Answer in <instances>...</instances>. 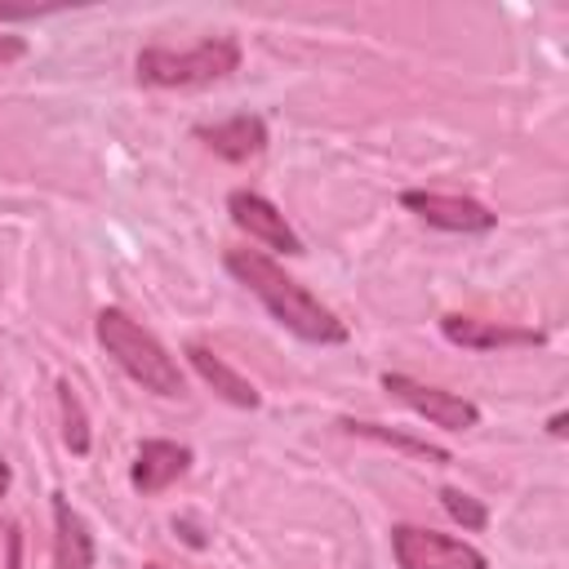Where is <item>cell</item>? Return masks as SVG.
I'll return each mask as SVG.
<instances>
[{
	"mask_svg": "<svg viewBox=\"0 0 569 569\" xmlns=\"http://www.w3.org/2000/svg\"><path fill=\"white\" fill-rule=\"evenodd\" d=\"M222 262H227V271L271 311V320L284 325L293 338L316 342V347H338V342L351 338V329H347L311 289H302L271 253H262V249H227Z\"/></svg>",
	"mask_w": 569,
	"mask_h": 569,
	"instance_id": "obj_1",
	"label": "cell"
},
{
	"mask_svg": "<svg viewBox=\"0 0 569 569\" xmlns=\"http://www.w3.org/2000/svg\"><path fill=\"white\" fill-rule=\"evenodd\" d=\"M93 333H98V342H102V351L142 387V391H156V396H182V369H178V360L169 356V347L151 333V329H142L129 311H120V307H102L98 311V320H93Z\"/></svg>",
	"mask_w": 569,
	"mask_h": 569,
	"instance_id": "obj_2",
	"label": "cell"
},
{
	"mask_svg": "<svg viewBox=\"0 0 569 569\" xmlns=\"http://www.w3.org/2000/svg\"><path fill=\"white\" fill-rule=\"evenodd\" d=\"M138 80L156 84V89H200V84H218L240 67V44L231 36H209L196 40L191 49H164L151 44L138 53Z\"/></svg>",
	"mask_w": 569,
	"mask_h": 569,
	"instance_id": "obj_3",
	"label": "cell"
},
{
	"mask_svg": "<svg viewBox=\"0 0 569 569\" xmlns=\"http://www.w3.org/2000/svg\"><path fill=\"white\" fill-rule=\"evenodd\" d=\"M382 391L391 400H400L405 409H413L418 418H427L431 427H440V431H471V427H480V405L467 400V396H458V391L418 382V378L396 373V369L382 373Z\"/></svg>",
	"mask_w": 569,
	"mask_h": 569,
	"instance_id": "obj_4",
	"label": "cell"
},
{
	"mask_svg": "<svg viewBox=\"0 0 569 569\" xmlns=\"http://www.w3.org/2000/svg\"><path fill=\"white\" fill-rule=\"evenodd\" d=\"M391 551L400 569H489V560L471 542L422 529V525H396Z\"/></svg>",
	"mask_w": 569,
	"mask_h": 569,
	"instance_id": "obj_5",
	"label": "cell"
},
{
	"mask_svg": "<svg viewBox=\"0 0 569 569\" xmlns=\"http://www.w3.org/2000/svg\"><path fill=\"white\" fill-rule=\"evenodd\" d=\"M400 204L418 213L427 227L440 231H462V236H485L498 227V213H489L480 200L467 196H445V191H400Z\"/></svg>",
	"mask_w": 569,
	"mask_h": 569,
	"instance_id": "obj_6",
	"label": "cell"
},
{
	"mask_svg": "<svg viewBox=\"0 0 569 569\" xmlns=\"http://www.w3.org/2000/svg\"><path fill=\"white\" fill-rule=\"evenodd\" d=\"M440 333L453 342V347H467V351H507V347H542L547 333L533 329V325H507V320H480V316H440Z\"/></svg>",
	"mask_w": 569,
	"mask_h": 569,
	"instance_id": "obj_7",
	"label": "cell"
},
{
	"mask_svg": "<svg viewBox=\"0 0 569 569\" xmlns=\"http://www.w3.org/2000/svg\"><path fill=\"white\" fill-rule=\"evenodd\" d=\"M227 213H231V222H236L240 231H249V240H258V244H267V249H276V253H302L298 231L284 222V213H280L267 196L240 187V191L227 196Z\"/></svg>",
	"mask_w": 569,
	"mask_h": 569,
	"instance_id": "obj_8",
	"label": "cell"
},
{
	"mask_svg": "<svg viewBox=\"0 0 569 569\" xmlns=\"http://www.w3.org/2000/svg\"><path fill=\"white\" fill-rule=\"evenodd\" d=\"M196 138H200L213 156H222V160H231V164H244V160H253V156L267 151V120L240 111V116H227V120H218V124H200Z\"/></svg>",
	"mask_w": 569,
	"mask_h": 569,
	"instance_id": "obj_9",
	"label": "cell"
},
{
	"mask_svg": "<svg viewBox=\"0 0 569 569\" xmlns=\"http://www.w3.org/2000/svg\"><path fill=\"white\" fill-rule=\"evenodd\" d=\"M191 471V449L187 445H173V440H142L138 445V458H133V489L142 498H156L160 489H169L178 476Z\"/></svg>",
	"mask_w": 569,
	"mask_h": 569,
	"instance_id": "obj_10",
	"label": "cell"
},
{
	"mask_svg": "<svg viewBox=\"0 0 569 569\" xmlns=\"http://www.w3.org/2000/svg\"><path fill=\"white\" fill-rule=\"evenodd\" d=\"M53 569H93V533L67 493H53Z\"/></svg>",
	"mask_w": 569,
	"mask_h": 569,
	"instance_id": "obj_11",
	"label": "cell"
},
{
	"mask_svg": "<svg viewBox=\"0 0 569 569\" xmlns=\"http://www.w3.org/2000/svg\"><path fill=\"white\" fill-rule=\"evenodd\" d=\"M187 360H191V369L227 400V405H236V409H258L262 405V396H258V387L244 378V373H236L218 351H209L204 342H187Z\"/></svg>",
	"mask_w": 569,
	"mask_h": 569,
	"instance_id": "obj_12",
	"label": "cell"
},
{
	"mask_svg": "<svg viewBox=\"0 0 569 569\" xmlns=\"http://www.w3.org/2000/svg\"><path fill=\"white\" fill-rule=\"evenodd\" d=\"M338 427H347L351 436H365V440H378V445H391V449H405V453H413V458H427V462H449V453L440 449V445H431V440H418V436H405V431H391V427H382V422H369V418H342Z\"/></svg>",
	"mask_w": 569,
	"mask_h": 569,
	"instance_id": "obj_13",
	"label": "cell"
},
{
	"mask_svg": "<svg viewBox=\"0 0 569 569\" xmlns=\"http://www.w3.org/2000/svg\"><path fill=\"white\" fill-rule=\"evenodd\" d=\"M58 409H62V440L71 453H89V418H84V405L76 396V387L62 378L58 382Z\"/></svg>",
	"mask_w": 569,
	"mask_h": 569,
	"instance_id": "obj_14",
	"label": "cell"
},
{
	"mask_svg": "<svg viewBox=\"0 0 569 569\" xmlns=\"http://www.w3.org/2000/svg\"><path fill=\"white\" fill-rule=\"evenodd\" d=\"M440 507L462 525V529H485V520H489V511H485V502L480 498H471V493H462V489H440Z\"/></svg>",
	"mask_w": 569,
	"mask_h": 569,
	"instance_id": "obj_15",
	"label": "cell"
},
{
	"mask_svg": "<svg viewBox=\"0 0 569 569\" xmlns=\"http://www.w3.org/2000/svg\"><path fill=\"white\" fill-rule=\"evenodd\" d=\"M22 53H27V40H22V36L0 31V67H4V62H18Z\"/></svg>",
	"mask_w": 569,
	"mask_h": 569,
	"instance_id": "obj_16",
	"label": "cell"
},
{
	"mask_svg": "<svg viewBox=\"0 0 569 569\" xmlns=\"http://www.w3.org/2000/svg\"><path fill=\"white\" fill-rule=\"evenodd\" d=\"M4 569H22V538L9 529V560H4Z\"/></svg>",
	"mask_w": 569,
	"mask_h": 569,
	"instance_id": "obj_17",
	"label": "cell"
},
{
	"mask_svg": "<svg viewBox=\"0 0 569 569\" xmlns=\"http://www.w3.org/2000/svg\"><path fill=\"white\" fill-rule=\"evenodd\" d=\"M565 422H569V418H565V413H556V418L547 422V427H551V436H565Z\"/></svg>",
	"mask_w": 569,
	"mask_h": 569,
	"instance_id": "obj_18",
	"label": "cell"
},
{
	"mask_svg": "<svg viewBox=\"0 0 569 569\" xmlns=\"http://www.w3.org/2000/svg\"><path fill=\"white\" fill-rule=\"evenodd\" d=\"M9 489V467H4V458H0V493Z\"/></svg>",
	"mask_w": 569,
	"mask_h": 569,
	"instance_id": "obj_19",
	"label": "cell"
},
{
	"mask_svg": "<svg viewBox=\"0 0 569 569\" xmlns=\"http://www.w3.org/2000/svg\"><path fill=\"white\" fill-rule=\"evenodd\" d=\"M147 569H160V565H147Z\"/></svg>",
	"mask_w": 569,
	"mask_h": 569,
	"instance_id": "obj_20",
	"label": "cell"
}]
</instances>
